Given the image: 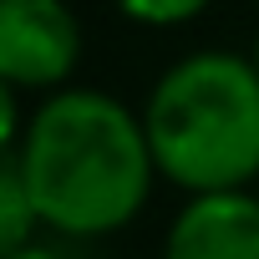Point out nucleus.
Returning <instances> with one entry per match:
<instances>
[{
	"label": "nucleus",
	"mask_w": 259,
	"mask_h": 259,
	"mask_svg": "<svg viewBox=\"0 0 259 259\" xmlns=\"http://www.w3.org/2000/svg\"><path fill=\"white\" fill-rule=\"evenodd\" d=\"M208 0H117V11L138 26H183L193 21Z\"/></svg>",
	"instance_id": "423d86ee"
},
{
	"label": "nucleus",
	"mask_w": 259,
	"mask_h": 259,
	"mask_svg": "<svg viewBox=\"0 0 259 259\" xmlns=\"http://www.w3.org/2000/svg\"><path fill=\"white\" fill-rule=\"evenodd\" d=\"M163 259H259V198L198 193L168 229Z\"/></svg>",
	"instance_id": "20e7f679"
},
{
	"label": "nucleus",
	"mask_w": 259,
	"mask_h": 259,
	"mask_svg": "<svg viewBox=\"0 0 259 259\" xmlns=\"http://www.w3.org/2000/svg\"><path fill=\"white\" fill-rule=\"evenodd\" d=\"M249 61H254V71H259V41H254V56H249Z\"/></svg>",
	"instance_id": "1a4fd4ad"
},
{
	"label": "nucleus",
	"mask_w": 259,
	"mask_h": 259,
	"mask_svg": "<svg viewBox=\"0 0 259 259\" xmlns=\"http://www.w3.org/2000/svg\"><path fill=\"white\" fill-rule=\"evenodd\" d=\"M6 259H66V254H61L56 244H36V239H31L26 249H16V254H6Z\"/></svg>",
	"instance_id": "6e6552de"
},
{
	"label": "nucleus",
	"mask_w": 259,
	"mask_h": 259,
	"mask_svg": "<svg viewBox=\"0 0 259 259\" xmlns=\"http://www.w3.org/2000/svg\"><path fill=\"white\" fill-rule=\"evenodd\" d=\"M36 224H41V213L31 203V188H26L21 163L0 158V259L16 254V249H26L36 239Z\"/></svg>",
	"instance_id": "39448f33"
},
{
	"label": "nucleus",
	"mask_w": 259,
	"mask_h": 259,
	"mask_svg": "<svg viewBox=\"0 0 259 259\" xmlns=\"http://www.w3.org/2000/svg\"><path fill=\"white\" fill-rule=\"evenodd\" d=\"M16 163L41 224L66 239H102L133 224L158 173L143 117L87 87H66L36 107Z\"/></svg>",
	"instance_id": "f257e3e1"
},
{
	"label": "nucleus",
	"mask_w": 259,
	"mask_h": 259,
	"mask_svg": "<svg viewBox=\"0 0 259 259\" xmlns=\"http://www.w3.org/2000/svg\"><path fill=\"white\" fill-rule=\"evenodd\" d=\"M16 133H21V102H16V87L0 81V158L16 143Z\"/></svg>",
	"instance_id": "0eeeda50"
},
{
	"label": "nucleus",
	"mask_w": 259,
	"mask_h": 259,
	"mask_svg": "<svg viewBox=\"0 0 259 259\" xmlns=\"http://www.w3.org/2000/svg\"><path fill=\"white\" fill-rule=\"evenodd\" d=\"M153 163L168 183L198 193H234L259 173V71L229 51H193L173 61L143 112Z\"/></svg>",
	"instance_id": "f03ea898"
},
{
	"label": "nucleus",
	"mask_w": 259,
	"mask_h": 259,
	"mask_svg": "<svg viewBox=\"0 0 259 259\" xmlns=\"http://www.w3.org/2000/svg\"><path fill=\"white\" fill-rule=\"evenodd\" d=\"M81 61V26L66 0H0V81L61 87Z\"/></svg>",
	"instance_id": "7ed1b4c3"
}]
</instances>
